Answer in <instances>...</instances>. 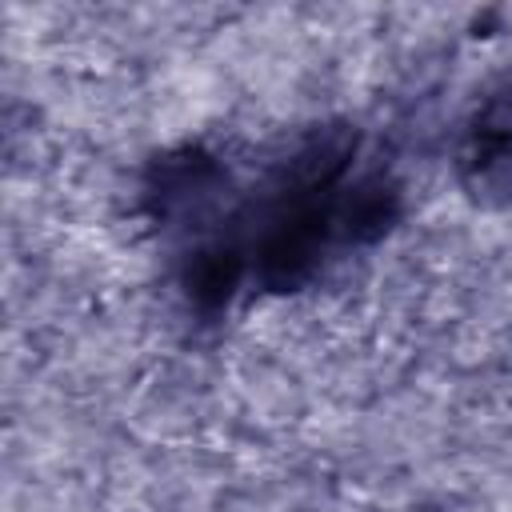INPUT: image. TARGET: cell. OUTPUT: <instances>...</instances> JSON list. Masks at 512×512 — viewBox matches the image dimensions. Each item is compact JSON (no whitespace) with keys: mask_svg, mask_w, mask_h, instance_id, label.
<instances>
[{"mask_svg":"<svg viewBox=\"0 0 512 512\" xmlns=\"http://www.w3.org/2000/svg\"><path fill=\"white\" fill-rule=\"evenodd\" d=\"M396 216H400V188L384 176H368L336 200V232L348 244L380 240L396 224Z\"/></svg>","mask_w":512,"mask_h":512,"instance_id":"cell-3","label":"cell"},{"mask_svg":"<svg viewBox=\"0 0 512 512\" xmlns=\"http://www.w3.org/2000/svg\"><path fill=\"white\" fill-rule=\"evenodd\" d=\"M248 272V256L232 240L200 244L184 264V292L200 312H220Z\"/></svg>","mask_w":512,"mask_h":512,"instance_id":"cell-2","label":"cell"},{"mask_svg":"<svg viewBox=\"0 0 512 512\" xmlns=\"http://www.w3.org/2000/svg\"><path fill=\"white\" fill-rule=\"evenodd\" d=\"M464 176L480 188H512V92L484 104L460 148Z\"/></svg>","mask_w":512,"mask_h":512,"instance_id":"cell-1","label":"cell"}]
</instances>
